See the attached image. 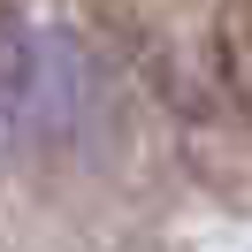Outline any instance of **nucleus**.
Listing matches in <instances>:
<instances>
[{
  "instance_id": "1",
  "label": "nucleus",
  "mask_w": 252,
  "mask_h": 252,
  "mask_svg": "<svg viewBox=\"0 0 252 252\" xmlns=\"http://www.w3.org/2000/svg\"><path fill=\"white\" fill-rule=\"evenodd\" d=\"M54 54H62V38H38L23 23L0 31V160H16L31 138L62 123L69 77H54Z\"/></svg>"
}]
</instances>
